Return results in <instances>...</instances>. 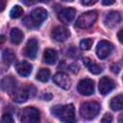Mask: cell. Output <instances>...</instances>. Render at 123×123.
<instances>
[{
    "label": "cell",
    "mask_w": 123,
    "mask_h": 123,
    "mask_svg": "<svg viewBox=\"0 0 123 123\" xmlns=\"http://www.w3.org/2000/svg\"><path fill=\"white\" fill-rule=\"evenodd\" d=\"M77 89H78V92L82 95H85V96L91 95L94 92V82L88 78L83 79L79 82L77 86Z\"/></svg>",
    "instance_id": "obj_7"
},
{
    "label": "cell",
    "mask_w": 123,
    "mask_h": 123,
    "mask_svg": "<svg viewBox=\"0 0 123 123\" xmlns=\"http://www.w3.org/2000/svg\"><path fill=\"white\" fill-rule=\"evenodd\" d=\"M58 59V53L54 49H46L43 54V61L47 64H54Z\"/></svg>",
    "instance_id": "obj_17"
},
{
    "label": "cell",
    "mask_w": 123,
    "mask_h": 123,
    "mask_svg": "<svg viewBox=\"0 0 123 123\" xmlns=\"http://www.w3.org/2000/svg\"><path fill=\"white\" fill-rule=\"evenodd\" d=\"M97 20V12L95 11H89L82 13L77 21H76V26L81 29H87L90 28L95 21Z\"/></svg>",
    "instance_id": "obj_5"
},
{
    "label": "cell",
    "mask_w": 123,
    "mask_h": 123,
    "mask_svg": "<svg viewBox=\"0 0 123 123\" xmlns=\"http://www.w3.org/2000/svg\"><path fill=\"white\" fill-rule=\"evenodd\" d=\"M98 0H81V3L84 6H91L93 4H95Z\"/></svg>",
    "instance_id": "obj_27"
},
{
    "label": "cell",
    "mask_w": 123,
    "mask_h": 123,
    "mask_svg": "<svg viewBox=\"0 0 123 123\" xmlns=\"http://www.w3.org/2000/svg\"><path fill=\"white\" fill-rule=\"evenodd\" d=\"M23 37H24L23 33L17 28L12 29V31L10 33V39H11L12 43H13V44H19L22 41Z\"/></svg>",
    "instance_id": "obj_20"
},
{
    "label": "cell",
    "mask_w": 123,
    "mask_h": 123,
    "mask_svg": "<svg viewBox=\"0 0 123 123\" xmlns=\"http://www.w3.org/2000/svg\"><path fill=\"white\" fill-rule=\"evenodd\" d=\"M47 16L48 12L46 10H44L43 8H37L32 11L29 15L25 16L22 22L27 28H37L47 18Z\"/></svg>",
    "instance_id": "obj_1"
},
{
    "label": "cell",
    "mask_w": 123,
    "mask_h": 123,
    "mask_svg": "<svg viewBox=\"0 0 123 123\" xmlns=\"http://www.w3.org/2000/svg\"><path fill=\"white\" fill-rule=\"evenodd\" d=\"M121 19H122V16L120 14V12L112 11V12H110L106 15V17L104 19V23L109 28H114L116 25H118L120 23Z\"/></svg>",
    "instance_id": "obj_15"
},
{
    "label": "cell",
    "mask_w": 123,
    "mask_h": 123,
    "mask_svg": "<svg viewBox=\"0 0 123 123\" xmlns=\"http://www.w3.org/2000/svg\"><path fill=\"white\" fill-rule=\"evenodd\" d=\"M92 43H93V40L91 38H85L80 42V48L82 50H85V51L89 50L92 46Z\"/></svg>",
    "instance_id": "obj_24"
},
{
    "label": "cell",
    "mask_w": 123,
    "mask_h": 123,
    "mask_svg": "<svg viewBox=\"0 0 123 123\" xmlns=\"http://www.w3.org/2000/svg\"><path fill=\"white\" fill-rule=\"evenodd\" d=\"M5 6H6V1H5V0H0V11H1V12L4 11Z\"/></svg>",
    "instance_id": "obj_32"
},
{
    "label": "cell",
    "mask_w": 123,
    "mask_h": 123,
    "mask_svg": "<svg viewBox=\"0 0 123 123\" xmlns=\"http://www.w3.org/2000/svg\"><path fill=\"white\" fill-rule=\"evenodd\" d=\"M101 121H102L103 123H110V122L112 121V117H111V115L110 113H106V114L104 115V117L102 118Z\"/></svg>",
    "instance_id": "obj_26"
},
{
    "label": "cell",
    "mask_w": 123,
    "mask_h": 123,
    "mask_svg": "<svg viewBox=\"0 0 123 123\" xmlns=\"http://www.w3.org/2000/svg\"><path fill=\"white\" fill-rule=\"evenodd\" d=\"M112 49H113V46L111 42L107 40H100L96 47V55L101 60L106 59L108 56H110Z\"/></svg>",
    "instance_id": "obj_8"
},
{
    "label": "cell",
    "mask_w": 123,
    "mask_h": 123,
    "mask_svg": "<svg viewBox=\"0 0 123 123\" xmlns=\"http://www.w3.org/2000/svg\"><path fill=\"white\" fill-rule=\"evenodd\" d=\"M53 81H54V83L58 86L63 88V89H68L71 86V80H70V78L65 73H63V72L56 73L55 76L53 77Z\"/></svg>",
    "instance_id": "obj_11"
},
{
    "label": "cell",
    "mask_w": 123,
    "mask_h": 123,
    "mask_svg": "<svg viewBox=\"0 0 123 123\" xmlns=\"http://www.w3.org/2000/svg\"><path fill=\"white\" fill-rule=\"evenodd\" d=\"M38 110H37L34 107H27L23 109L20 112V120L24 123H36L39 121L40 115H39Z\"/></svg>",
    "instance_id": "obj_6"
},
{
    "label": "cell",
    "mask_w": 123,
    "mask_h": 123,
    "mask_svg": "<svg viewBox=\"0 0 123 123\" xmlns=\"http://www.w3.org/2000/svg\"><path fill=\"white\" fill-rule=\"evenodd\" d=\"M51 36H52L53 39L62 42V41H65L70 37V32L68 31L67 28H65L63 26H58L55 29H53Z\"/></svg>",
    "instance_id": "obj_12"
},
{
    "label": "cell",
    "mask_w": 123,
    "mask_h": 123,
    "mask_svg": "<svg viewBox=\"0 0 123 123\" xmlns=\"http://www.w3.org/2000/svg\"><path fill=\"white\" fill-rule=\"evenodd\" d=\"M51 112L62 122L70 123L75 120V108L72 104L55 106L51 109Z\"/></svg>",
    "instance_id": "obj_2"
},
{
    "label": "cell",
    "mask_w": 123,
    "mask_h": 123,
    "mask_svg": "<svg viewBox=\"0 0 123 123\" xmlns=\"http://www.w3.org/2000/svg\"><path fill=\"white\" fill-rule=\"evenodd\" d=\"M15 69H16V72L20 75V76H23V77H28L31 72H32V69H33V66L30 62H25V61H21V62H16L15 64Z\"/></svg>",
    "instance_id": "obj_16"
},
{
    "label": "cell",
    "mask_w": 123,
    "mask_h": 123,
    "mask_svg": "<svg viewBox=\"0 0 123 123\" xmlns=\"http://www.w3.org/2000/svg\"><path fill=\"white\" fill-rule=\"evenodd\" d=\"M37 50H38L37 40L36 38H31L27 41L23 53L27 58H29L31 60H35L37 55Z\"/></svg>",
    "instance_id": "obj_9"
},
{
    "label": "cell",
    "mask_w": 123,
    "mask_h": 123,
    "mask_svg": "<svg viewBox=\"0 0 123 123\" xmlns=\"http://www.w3.org/2000/svg\"><path fill=\"white\" fill-rule=\"evenodd\" d=\"M118 122L123 123V114H120V116L118 117Z\"/></svg>",
    "instance_id": "obj_34"
},
{
    "label": "cell",
    "mask_w": 123,
    "mask_h": 123,
    "mask_svg": "<svg viewBox=\"0 0 123 123\" xmlns=\"http://www.w3.org/2000/svg\"><path fill=\"white\" fill-rule=\"evenodd\" d=\"M110 107L112 111H115L123 110V94H119L113 97L111 100Z\"/></svg>",
    "instance_id": "obj_19"
},
{
    "label": "cell",
    "mask_w": 123,
    "mask_h": 123,
    "mask_svg": "<svg viewBox=\"0 0 123 123\" xmlns=\"http://www.w3.org/2000/svg\"><path fill=\"white\" fill-rule=\"evenodd\" d=\"M37 1H38V0H22V2H23L25 5H27V6L34 5V4H36Z\"/></svg>",
    "instance_id": "obj_29"
},
{
    "label": "cell",
    "mask_w": 123,
    "mask_h": 123,
    "mask_svg": "<svg viewBox=\"0 0 123 123\" xmlns=\"http://www.w3.org/2000/svg\"><path fill=\"white\" fill-rule=\"evenodd\" d=\"M75 15H76V11L73 8H65L59 12L58 17L60 21H62L63 24L68 25L73 21Z\"/></svg>",
    "instance_id": "obj_14"
},
{
    "label": "cell",
    "mask_w": 123,
    "mask_h": 123,
    "mask_svg": "<svg viewBox=\"0 0 123 123\" xmlns=\"http://www.w3.org/2000/svg\"><path fill=\"white\" fill-rule=\"evenodd\" d=\"M4 40H5V37L4 36H1V44L4 42Z\"/></svg>",
    "instance_id": "obj_35"
},
{
    "label": "cell",
    "mask_w": 123,
    "mask_h": 123,
    "mask_svg": "<svg viewBox=\"0 0 123 123\" xmlns=\"http://www.w3.org/2000/svg\"><path fill=\"white\" fill-rule=\"evenodd\" d=\"M51 98H52V95L49 94V93H46V94H44V96H43V99H44L45 101H49Z\"/></svg>",
    "instance_id": "obj_33"
},
{
    "label": "cell",
    "mask_w": 123,
    "mask_h": 123,
    "mask_svg": "<svg viewBox=\"0 0 123 123\" xmlns=\"http://www.w3.org/2000/svg\"><path fill=\"white\" fill-rule=\"evenodd\" d=\"M2 61L6 65H11L15 61V55L11 49H5L2 52Z\"/></svg>",
    "instance_id": "obj_21"
},
{
    "label": "cell",
    "mask_w": 123,
    "mask_h": 123,
    "mask_svg": "<svg viewBox=\"0 0 123 123\" xmlns=\"http://www.w3.org/2000/svg\"><path fill=\"white\" fill-rule=\"evenodd\" d=\"M83 61H84V64L87 67V69H88V71H89L90 73L97 75V74H100V73L102 72V67H101L100 65H98L97 63H95V62H94L93 61H91L90 59L85 58Z\"/></svg>",
    "instance_id": "obj_18"
},
{
    "label": "cell",
    "mask_w": 123,
    "mask_h": 123,
    "mask_svg": "<svg viewBox=\"0 0 123 123\" xmlns=\"http://www.w3.org/2000/svg\"><path fill=\"white\" fill-rule=\"evenodd\" d=\"M62 1H63V2H72L73 0H62Z\"/></svg>",
    "instance_id": "obj_37"
},
{
    "label": "cell",
    "mask_w": 123,
    "mask_h": 123,
    "mask_svg": "<svg viewBox=\"0 0 123 123\" xmlns=\"http://www.w3.org/2000/svg\"><path fill=\"white\" fill-rule=\"evenodd\" d=\"M117 38L121 43H123V28L117 33Z\"/></svg>",
    "instance_id": "obj_30"
},
{
    "label": "cell",
    "mask_w": 123,
    "mask_h": 123,
    "mask_svg": "<svg viewBox=\"0 0 123 123\" xmlns=\"http://www.w3.org/2000/svg\"><path fill=\"white\" fill-rule=\"evenodd\" d=\"M40 2H43V3H48V2H50L51 0H39Z\"/></svg>",
    "instance_id": "obj_36"
},
{
    "label": "cell",
    "mask_w": 123,
    "mask_h": 123,
    "mask_svg": "<svg viewBox=\"0 0 123 123\" xmlns=\"http://www.w3.org/2000/svg\"><path fill=\"white\" fill-rule=\"evenodd\" d=\"M22 14H23V9L20 6H14L10 12V16L12 18H18Z\"/></svg>",
    "instance_id": "obj_23"
},
{
    "label": "cell",
    "mask_w": 123,
    "mask_h": 123,
    "mask_svg": "<svg viewBox=\"0 0 123 123\" xmlns=\"http://www.w3.org/2000/svg\"><path fill=\"white\" fill-rule=\"evenodd\" d=\"M115 86V84L114 82L109 78V77H102L99 81V86H98V88H99V91L101 94L103 95H106L108 93H110Z\"/></svg>",
    "instance_id": "obj_13"
},
{
    "label": "cell",
    "mask_w": 123,
    "mask_h": 123,
    "mask_svg": "<svg viewBox=\"0 0 123 123\" xmlns=\"http://www.w3.org/2000/svg\"><path fill=\"white\" fill-rule=\"evenodd\" d=\"M100 111V105L97 102H85L80 107V114L86 119L94 118Z\"/></svg>",
    "instance_id": "obj_4"
},
{
    "label": "cell",
    "mask_w": 123,
    "mask_h": 123,
    "mask_svg": "<svg viewBox=\"0 0 123 123\" xmlns=\"http://www.w3.org/2000/svg\"><path fill=\"white\" fill-rule=\"evenodd\" d=\"M111 71H112L113 73L117 74V73L119 72V70H120V67H119V65H118L117 63H115V64H112V65H111Z\"/></svg>",
    "instance_id": "obj_28"
},
{
    "label": "cell",
    "mask_w": 123,
    "mask_h": 123,
    "mask_svg": "<svg viewBox=\"0 0 123 123\" xmlns=\"http://www.w3.org/2000/svg\"><path fill=\"white\" fill-rule=\"evenodd\" d=\"M49 77H50V70L47 69V68H41V69H39V71L37 74V79L38 81L42 82V83L47 82L49 80Z\"/></svg>",
    "instance_id": "obj_22"
},
{
    "label": "cell",
    "mask_w": 123,
    "mask_h": 123,
    "mask_svg": "<svg viewBox=\"0 0 123 123\" xmlns=\"http://www.w3.org/2000/svg\"><path fill=\"white\" fill-rule=\"evenodd\" d=\"M122 79H123V78H122Z\"/></svg>",
    "instance_id": "obj_38"
},
{
    "label": "cell",
    "mask_w": 123,
    "mask_h": 123,
    "mask_svg": "<svg viewBox=\"0 0 123 123\" xmlns=\"http://www.w3.org/2000/svg\"><path fill=\"white\" fill-rule=\"evenodd\" d=\"M114 1L115 0H102V4L105 6H110V5H112Z\"/></svg>",
    "instance_id": "obj_31"
},
{
    "label": "cell",
    "mask_w": 123,
    "mask_h": 123,
    "mask_svg": "<svg viewBox=\"0 0 123 123\" xmlns=\"http://www.w3.org/2000/svg\"><path fill=\"white\" fill-rule=\"evenodd\" d=\"M2 122L8 123V122H13V119L11 115V113H4L2 115Z\"/></svg>",
    "instance_id": "obj_25"
},
{
    "label": "cell",
    "mask_w": 123,
    "mask_h": 123,
    "mask_svg": "<svg viewBox=\"0 0 123 123\" xmlns=\"http://www.w3.org/2000/svg\"><path fill=\"white\" fill-rule=\"evenodd\" d=\"M12 100L16 103H24L30 97H34L36 95V88L32 85L26 86L25 87H21L16 89L12 94Z\"/></svg>",
    "instance_id": "obj_3"
},
{
    "label": "cell",
    "mask_w": 123,
    "mask_h": 123,
    "mask_svg": "<svg viewBox=\"0 0 123 123\" xmlns=\"http://www.w3.org/2000/svg\"><path fill=\"white\" fill-rule=\"evenodd\" d=\"M2 89L10 94H12L17 89V82L12 76H6L1 82Z\"/></svg>",
    "instance_id": "obj_10"
}]
</instances>
